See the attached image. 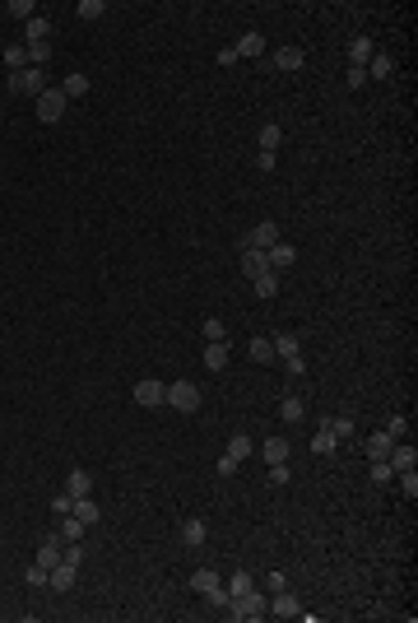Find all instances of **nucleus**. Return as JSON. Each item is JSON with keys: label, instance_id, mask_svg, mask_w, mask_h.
Returning a JSON list of instances; mask_svg holds the SVG:
<instances>
[{"label": "nucleus", "instance_id": "f257e3e1", "mask_svg": "<svg viewBox=\"0 0 418 623\" xmlns=\"http://www.w3.org/2000/svg\"><path fill=\"white\" fill-rule=\"evenodd\" d=\"M163 405L182 409V414H195V409H200V386H195V382H168V400H163Z\"/></svg>", "mask_w": 418, "mask_h": 623}, {"label": "nucleus", "instance_id": "f03ea898", "mask_svg": "<svg viewBox=\"0 0 418 623\" xmlns=\"http://www.w3.org/2000/svg\"><path fill=\"white\" fill-rule=\"evenodd\" d=\"M265 609H270V600H265V595L256 591V586H251V591H242V595H232V600H228V614H232V619H261Z\"/></svg>", "mask_w": 418, "mask_h": 623}, {"label": "nucleus", "instance_id": "7ed1b4c3", "mask_svg": "<svg viewBox=\"0 0 418 623\" xmlns=\"http://www.w3.org/2000/svg\"><path fill=\"white\" fill-rule=\"evenodd\" d=\"M5 84H10V94H33V98H37L46 89V70H42V65H24V70L10 75Z\"/></svg>", "mask_w": 418, "mask_h": 623}, {"label": "nucleus", "instance_id": "20e7f679", "mask_svg": "<svg viewBox=\"0 0 418 623\" xmlns=\"http://www.w3.org/2000/svg\"><path fill=\"white\" fill-rule=\"evenodd\" d=\"M65 103H70V98L61 94V89H42V94H37V121L42 126H56L65 117Z\"/></svg>", "mask_w": 418, "mask_h": 623}, {"label": "nucleus", "instance_id": "39448f33", "mask_svg": "<svg viewBox=\"0 0 418 623\" xmlns=\"http://www.w3.org/2000/svg\"><path fill=\"white\" fill-rule=\"evenodd\" d=\"M279 242V223L275 219H261L251 233H242V251H270Z\"/></svg>", "mask_w": 418, "mask_h": 623}, {"label": "nucleus", "instance_id": "423d86ee", "mask_svg": "<svg viewBox=\"0 0 418 623\" xmlns=\"http://www.w3.org/2000/svg\"><path fill=\"white\" fill-rule=\"evenodd\" d=\"M168 400V382H154V377H144L135 386V405H144V409H158Z\"/></svg>", "mask_w": 418, "mask_h": 623}, {"label": "nucleus", "instance_id": "0eeeda50", "mask_svg": "<svg viewBox=\"0 0 418 623\" xmlns=\"http://www.w3.org/2000/svg\"><path fill=\"white\" fill-rule=\"evenodd\" d=\"M75 577H79V567H75V563H56V567L46 572V586L65 595V591H75Z\"/></svg>", "mask_w": 418, "mask_h": 623}, {"label": "nucleus", "instance_id": "6e6552de", "mask_svg": "<svg viewBox=\"0 0 418 623\" xmlns=\"http://www.w3.org/2000/svg\"><path fill=\"white\" fill-rule=\"evenodd\" d=\"M386 461H390V470H414V466H418V452H414V442H395Z\"/></svg>", "mask_w": 418, "mask_h": 623}, {"label": "nucleus", "instance_id": "1a4fd4ad", "mask_svg": "<svg viewBox=\"0 0 418 623\" xmlns=\"http://www.w3.org/2000/svg\"><path fill=\"white\" fill-rule=\"evenodd\" d=\"M65 493H70V498H89L93 493V475L89 470H70V475H65Z\"/></svg>", "mask_w": 418, "mask_h": 623}, {"label": "nucleus", "instance_id": "9d476101", "mask_svg": "<svg viewBox=\"0 0 418 623\" xmlns=\"http://www.w3.org/2000/svg\"><path fill=\"white\" fill-rule=\"evenodd\" d=\"M390 75H395V56H390V51H372L367 79H390Z\"/></svg>", "mask_w": 418, "mask_h": 623}, {"label": "nucleus", "instance_id": "9b49d317", "mask_svg": "<svg viewBox=\"0 0 418 623\" xmlns=\"http://www.w3.org/2000/svg\"><path fill=\"white\" fill-rule=\"evenodd\" d=\"M372 37H354V42H349V51H344V56H349V65H358V70H367V61H372Z\"/></svg>", "mask_w": 418, "mask_h": 623}, {"label": "nucleus", "instance_id": "f8f14e48", "mask_svg": "<svg viewBox=\"0 0 418 623\" xmlns=\"http://www.w3.org/2000/svg\"><path fill=\"white\" fill-rule=\"evenodd\" d=\"M204 368H209V373H223V368H228V340L204 344Z\"/></svg>", "mask_w": 418, "mask_h": 623}, {"label": "nucleus", "instance_id": "ddd939ff", "mask_svg": "<svg viewBox=\"0 0 418 623\" xmlns=\"http://www.w3.org/2000/svg\"><path fill=\"white\" fill-rule=\"evenodd\" d=\"M265 261H270V270H288V265L297 261V251L288 247V242H275V247L265 251Z\"/></svg>", "mask_w": 418, "mask_h": 623}, {"label": "nucleus", "instance_id": "4468645a", "mask_svg": "<svg viewBox=\"0 0 418 623\" xmlns=\"http://www.w3.org/2000/svg\"><path fill=\"white\" fill-rule=\"evenodd\" d=\"M204 535H209V526H204L200 516H191V521L182 526V545H186V549H200V545H204Z\"/></svg>", "mask_w": 418, "mask_h": 623}, {"label": "nucleus", "instance_id": "2eb2a0df", "mask_svg": "<svg viewBox=\"0 0 418 623\" xmlns=\"http://www.w3.org/2000/svg\"><path fill=\"white\" fill-rule=\"evenodd\" d=\"M279 419H284V423H302V419H307V405H302V395H284V405H279Z\"/></svg>", "mask_w": 418, "mask_h": 623}, {"label": "nucleus", "instance_id": "dca6fc26", "mask_svg": "<svg viewBox=\"0 0 418 623\" xmlns=\"http://www.w3.org/2000/svg\"><path fill=\"white\" fill-rule=\"evenodd\" d=\"M288 452H293V447H288V437H270V442L261 447V456L270 461V466H279V461H288Z\"/></svg>", "mask_w": 418, "mask_h": 623}, {"label": "nucleus", "instance_id": "f3484780", "mask_svg": "<svg viewBox=\"0 0 418 623\" xmlns=\"http://www.w3.org/2000/svg\"><path fill=\"white\" fill-rule=\"evenodd\" d=\"M232 51H237V61H242V56H261V51H265V37L251 28V33H242V42H237Z\"/></svg>", "mask_w": 418, "mask_h": 623}, {"label": "nucleus", "instance_id": "a211bd4d", "mask_svg": "<svg viewBox=\"0 0 418 623\" xmlns=\"http://www.w3.org/2000/svg\"><path fill=\"white\" fill-rule=\"evenodd\" d=\"M251 452H256V442H251V433H232V442H228V456H232V461L242 466V461H247Z\"/></svg>", "mask_w": 418, "mask_h": 623}, {"label": "nucleus", "instance_id": "6ab92c4d", "mask_svg": "<svg viewBox=\"0 0 418 623\" xmlns=\"http://www.w3.org/2000/svg\"><path fill=\"white\" fill-rule=\"evenodd\" d=\"M390 447H395V437H390V433H372L367 437V456H372V461H386Z\"/></svg>", "mask_w": 418, "mask_h": 623}, {"label": "nucleus", "instance_id": "aec40b11", "mask_svg": "<svg viewBox=\"0 0 418 623\" xmlns=\"http://www.w3.org/2000/svg\"><path fill=\"white\" fill-rule=\"evenodd\" d=\"M270 614H279V619H297V600L288 591H275V600H270Z\"/></svg>", "mask_w": 418, "mask_h": 623}, {"label": "nucleus", "instance_id": "412c9836", "mask_svg": "<svg viewBox=\"0 0 418 623\" xmlns=\"http://www.w3.org/2000/svg\"><path fill=\"white\" fill-rule=\"evenodd\" d=\"M335 447H340V437H335V433L321 423V428H316V437H311V452H316V456H330Z\"/></svg>", "mask_w": 418, "mask_h": 623}, {"label": "nucleus", "instance_id": "4be33fe9", "mask_svg": "<svg viewBox=\"0 0 418 623\" xmlns=\"http://www.w3.org/2000/svg\"><path fill=\"white\" fill-rule=\"evenodd\" d=\"M37 563H42L46 572H51V567H56V563H61V535H51V540H46L42 549H37Z\"/></svg>", "mask_w": 418, "mask_h": 623}, {"label": "nucleus", "instance_id": "5701e85b", "mask_svg": "<svg viewBox=\"0 0 418 623\" xmlns=\"http://www.w3.org/2000/svg\"><path fill=\"white\" fill-rule=\"evenodd\" d=\"M265 270H270L265 251H242V275H251V280H256V275H265Z\"/></svg>", "mask_w": 418, "mask_h": 623}, {"label": "nucleus", "instance_id": "b1692460", "mask_svg": "<svg viewBox=\"0 0 418 623\" xmlns=\"http://www.w3.org/2000/svg\"><path fill=\"white\" fill-rule=\"evenodd\" d=\"M61 94H65V98H84V94H89V75L70 70V75H65V84H61Z\"/></svg>", "mask_w": 418, "mask_h": 623}, {"label": "nucleus", "instance_id": "393cba45", "mask_svg": "<svg viewBox=\"0 0 418 623\" xmlns=\"http://www.w3.org/2000/svg\"><path fill=\"white\" fill-rule=\"evenodd\" d=\"M279 144H284V126H261V154H275Z\"/></svg>", "mask_w": 418, "mask_h": 623}, {"label": "nucleus", "instance_id": "a878e982", "mask_svg": "<svg viewBox=\"0 0 418 623\" xmlns=\"http://www.w3.org/2000/svg\"><path fill=\"white\" fill-rule=\"evenodd\" d=\"M247 354H251V363H275V344L265 340V335H256V340L247 344Z\"/></svg>", "mask_w": 418, "mask_h": 623}, {"label": "nucleus", "instance_id": "bb28decb", "mask_svg": "<svg viewBox=\"0 0 418 623\" xmlns=\"http://www.w3.org/2000/svg\"><path fill=\"white\" fill-rule=\"evenodd\" d=\"M302 61H307V56H302L297 47H279V51H275V65H279V70H302Z\"/></svg>", "mask_w": 418, "mask_h": 623}, {"label": "nucleus", "instance_id": "cd10ccee", "mask_svg": "<svg viewBox=\"0 0 418 623\" xmlns=\"http://www.w3.org/2000/svg\"><path fill=\"white\" fill-rule=\"evenodd\" d=\"M251 289H256V298H275L279 293V275H275V270H265V275L251 280Z\"/></svg>", "mask_w": 418, "mask_h": 623}, {"label": "nucleus", "instance_id": "c85d7f7f", "mask_svg": "<svg viewBox=\"0 0 418 623\" xmlns=\"http://www.w3.org/2000/svg\"><path fill=\"white\" fill-rule=\"evenodd\" d=\"M70 512H75L79 521H84V526H98V516H103V512H98V502H93V498H75V507H70Z\"/></svg>", "mask_w": 418, "mask_h": 623}, {"label": "nucleus", "instance_id": "c756f323", "mask_svg": "<svg viewBox=\"0 0 418 623\" xmlns=\"http://www.w3.org/2000/svg\"><path fill=\"white\" fill-rule=\"evenodd\" d=\"M191 586H195V591H200V595H209V591H214V586H223V581H218V572H214V567H200V572L191 577Z\"/></svg>", "mask_w": 418, "mask_h": 623}, {"label": "nucleus", "instance_id": "7c9ffc66", "mask_svg": "<svg viewBox=\"0 0 418 623\" xmlns=\"http://www.w3.org/2000/svg\"><path fill=\"white\" fill-rule=\"evenodd\" d=\"M84 530H89V526H84L75 512H65V516H61V530H56V535H61V540H79Z\"/></svg>", "mask_w": 418, "mask_h": 623}, {"label": "nucleus", "instance_id": "2f4dec72", "mask_svg": "<svg viewBox=\"0 0 418 623\" xmlns=\"http://www.w3.org/2000/svg\"><path fill=\"white\" fill-rule=\"evenodd\" d=\"M270 344H275V359H297V354H302L293 335H275V340H270Z\"/></svg>", "mask_w": 418, "mask_h": 623}, {"label": "nucleus", "instance_id": "473e14b6", "mask_svg": "<svg viewBox=\"0 0 418 623\" xmlns=\"http://www.w3.org/2000/svg\"><path fill=\"white\" fill-rule=\"evenodd\" d=\"M33 42H51V19H28V47Z\"/></svg>", "mask_w": 418, "mask_h": 623}, {"label": "nucleus", "instance_id": "72a5a7b5", "mask_svg": "<svg viewBox=\"0 0 418 623\" xmlns=\"http://www.w3.org/2000/svg\"><path fill=\"white\" fill-rule=\"evenodd\" d=\"M24 65H28V47H5V70L10 75H19Z\"/></svg>", "mask_w": 418, "mask_h": 623}, {"label": "nucleus", "instance_id": "f704fd0d", "mask_svg": "<svg viewBox=\"0 0 418 623\" xmlns=\"http://www.w3.org/2000/svg\"><path fill=\"white\" fill-rule=\"evenodd\" d=\"M325 428L340 437V442H349L354 437V414H340V419H325Z\"/></svg>", "mask_w": 418, "mask_h": 623}, {"label": "nucleus", "instance_id": "c9c22d12", "mask_svg": "<svg viewBox=\"0 0 418 623\" xmlns=\"http://www.w3.org/2000/svg\"><path fill=\"white\" fill-rule=\"evenodd\" d=\"M75 15L93 24V19H103V15H107V5H103V0H79V5H75Z\"/></svg>", "mask_w": 418, "mask_h": 623}, {"label": "nucleus", "instance_id": "e433bc0d", "mask_svg": "<svg viewBox=\"0 0 418 623\" xmlns=\"http://www.w3.org/2000/svg\"><path fill=\"white\" fill-rule=\"evenodd\" d=\"M46 61H51V42H33L28 47V65H42L46 70Z\"/></svg>", "mask_w": 418, "mask_h": 623}, {"label": "nucleus", "instance_id": "4c0bfd02", "mask_svg": "<svg viewBox=\"0 0 418 623\" xmlns=\"http://www.w3.org/2000/svg\"><path fill=\"white\" fill-rule=\"evenodd\" d=\"M251 586H256V577H251V572H232L228 595H242V591H251Z\"/></svg>", "mask_w": 418, "mask_h": 623}, {"label": "nucleus", "instance_id": "58836bf2", "mask_svg": "<svg viewBox=\"0 0 418 623\" xmlns=\"http://www.w3.org/2000/svg\"><path fill=\"white\" fill-rule=\"evenodd\" d=\"M381 433H390V437H395V442H404V433H409V423H404V414H390Z\"/></svg>", "mask_w": 418, "mask_h": 623}, {"label": "nucleus", "instance_id": "ea45409f", "mask_svg": "<svg viewBox=\"0 0 418 623\" xmlns=\"http://www.w3.org/2000/svg\"><path fill=\"white\" fill-rule=\"evenodd\" d=\"M204 340H209V344H214V340H228V326H223L218 316H209V321H204Z\"/></svg>", "mask_w": 418, "mask_h": 623}, {"label": "nucleus", "instance_id": "a19ab883", "mask_svg": "<svg viewBox=\"0 0 418 623\" xmlns=\"http://www.w3.org/2000/svg\"><path fill=\"white\" fill-rule=\"evenodd\" d=\"M390 475H395L390 461H372V484H390Z\"/></svg>", "mask_w": 418, "mask_h": 623}, {"label": "nucleus", "instance_id": "79ce46f5", "mask_svg": "<svg viewBox=\"0 0 418 623\" xmlns=\"http://www.w3.org/2000/svg\"><path fill=\"white\" fill-rule=\"evenodd\" d=\"M400 488H404V498H418V475L414 470H400Z\"/></svg>", "mask_w": 418, "mask_h": 623}, {"label": "nucleus", "instance_id": "37998d69", "mask_svg": "<svg viewBox=\"0 0 418 623\" xmlns=\"http://www.w3.org/2000/svg\"><path fill=\"white\" fill-rule=\"evenodd\" d=\"M61 563H75V567L84 563V549H79V540H70V545L61 549Z\"/></svg>", "mask_w": 418, "mask_h": 623}, {"label": "nucleus", "instance_id": "c03bdc74", "mask_svg": "<svg viewBox=\"0 0 418 623\" xmlns=\"http://www.w3.org/2000/svg\"><path fill=\"white\" fill-rule=\"evenodd\" d=\"M270 484H275V488H284V484H288V461L270 466Z\"/></svg>", "mask_w": 418, "mask_h": 623}, {"label": "nucleus", "instance_id": "a18cd8bd", "mask_svg": "<svg viewBox=\"0 0 418 623\" xmlns=\"http://www.w3.org/2000/svg\"><path fill=\"white\" fill-rule=\"evenodd\" d=\"M24 581H28V586H46V567L42 563H33L28 572H24Z\"/></svg>", "mask_w": 418, "mask_h": 623}, {"label": "nucleus", "instance_id": "49530a36", "mask_svg": "<svg viewBox=\"0 0 418 623\" xmlns=\"http://www.w3.org/2000/svg\"><path fill=\"white\" fill-rule=\"evenodd\" d=\"M5 10H10V15H15V19H28V15H33V0H10Z\"/></svg>", "mask_w": 418, "mask_h": 623}, {"label": "nucleus", "instance_id": "de8ad7c7", "mask_svg": "<svg viewBox=\"0 0 418 623\" xmlns=\"http://www.w3.org/2000/svg\"><path fill=\"white\" fill-rule=\"evenodd\" d=\"M344 84H349V89H363V84H367V70H358V65H349V75H344Z\"/></svg>", "mask_w": 418, "mask_h": 623}, {"label": "nucleus", "instance_id": "09e8293b", "mask_svg": "<svg viewBox=\"0 0 418 623\" xmlns=\"http://www.w3.org/2000/svg\"><path fill=\"white\" fill-rule=\"evenodd\" d=\"M70 507H75V498H70V493H56V498H51V512H56V516H65Z\"/></svg>", "mask_w": 418, "mask_h": 623}, {"label": "nucleus", "instance_id": "8fccbe9b", "mask_svg": "<svg viewBox=\"0 0 418 623\" xmlns=\"http://www.w3.org/2000/svg\"><path fill=\"white\" fill-rule=\"evenodd\" d=\"M284 368H288V377H302L307 373V359H302V354H297V359H284Z\"/></svg>", "mask_w": 418, "mask_h": 623}, {"label": "nucleus", "instance_id": "3c124183", "mask_svg": "<svg viewBox=\"0 0 418 623\" xmlns=\"http://www.w3.org/2000/svg\"><path fill=\"white\" fill-rule=\"evenodd\" d=\"M228 475H237V461L223 452V461H218V479H228Z\"/></svg>", "mask_w": 418, "mask_h": 623}, {"label": "nucleus", "instance_id": "603ef678", "mask_svg": "<svg viewBox=\"0 0 418 623\" xmlns=\"http://www.w3.org/2000/svg\"><path fill=\"white\" fill-rule=\"evenodd\" d=\"M214 61L223 65V70H228V65H237V51H232V47H223V51H218V56H214Z\"/></svg>", "mask_w": 418, "mask_h": 623}, {"label": "nucleus", "instance_id": "864d4df0", "mask_svg": "<svg viewBox=\"0 0 418 623\" xmlns=\"http://www.w3.org/2000/svg\"><path fill=\"white\" fill-rule=\"evenodd\" d=\"M256 163H261V172H275V168H279L275 154H256Z\"/></svg>", "mask_w": 418, "mask_h": 623}, {"label": "nucleus", "instance_id": "5fc2aeb1", "mask_svg": "<svg viewBox=\"0 0 418 623\" xmlns=\"http://www.w3.org/2000/svg\"><path fill=\"white\" fill-rule=\"evenodd\" d=\"M270 591H288V577H284V572H270Z\"/></svg>", "mask_w": 418, "mask_h": 623}]
</instances>
